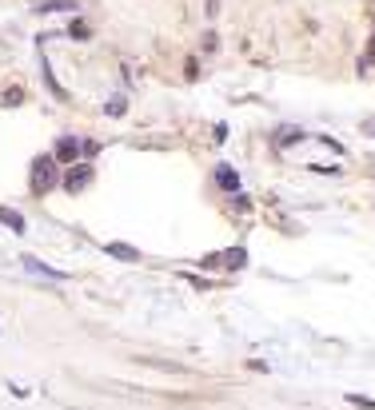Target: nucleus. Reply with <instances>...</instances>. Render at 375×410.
Returning a JSON list of instances; mask_svg holds the SVG:
<instances>
[{
  "label": "nucleus",
  "mask_w": 375,
  "mask_h": 410,
  "mask_svg": "<svg viewBox=\"0 0 375 410\" xmlns=\"http://www.w3.org/2000/svg\"><path fill=\"white\" fill-rule=\"evenodd\" d=\"M52 183H56V160H52V156H41V160H36V168H32V188L44 195Z\"/></svg>",
  "instance_id": "f257e3e1"
},
{
  "label": "nucleus",
  "mask_w": 375,
  "mask_h": 410,
  "mask_svg": "<svg viewBox=\"0 0 375 410\" xmlns=\"http://www.w3.org/2000/svg\"><path fill=\"white\" fill-rule=\"evenodd\" d=\"M88 183H92V168H84V163H80V168H72L68 176H64V191H72V195L84 191Z\"/></svg>",
  "instance_id": "f03ea898"
},
{
  "label": "nucleus",
  "mask_w": 375,
  "mask_h": 410,
  "mask_svg": "<svg viewBox=\"0 0 375 410\" xmlns=\"http://www.w3.org/2000/svg\"><path fill=\"white\" fill-rule=\"evenodd\" d=\"M80 144H76V140H72V136H64V140L60 144H56V160H64V163H72V160H76V156H80Z\"/></svg>",
  "instance_id": "7ed1b4c3"
},
{
  "label": "nucleus",
  "mask_w": 375,
  "mask_h": 410,
  "mask_svg": "<svg viewBox=\"0 0 375 410\" xmlns=\"http://www.w3.org/2000/svg\"><path fill=\"white\" fill-rule=\"evenodd\" d=\"M104 251H108V255H116V259H124V263H136V259H140V251L128 247V243H108Z\"/></svg>",
  "instance_id": "20e7f679"
},
{
  "label": "nucleus",
  "mask_w": 375,
  "mask_h": 410,
  "mask_svg": "<svg viewBox=\"0 0 375 410\" xmlns=\"http://www.w3.org/2000/svg\"><path fill=\"white\" fill-rule=\"evenodd\" d=\"M0 223H9L16 235L24 231V215H21V211H12V207H0Z\"/></svg>",
  "instance_id": "39448f33"
},
{
  "label": "nucleus",
  "mask_w": 375,
  "mask_h": 410,
  "mask_svg": "<svg viewBox=\"0 0 375 410\" xmlns=\"http://www.w3.org/2000/svg\"><path fill=\"white\" fill-rule=\"evenodd\" d=\"M216 176H220V183H223V188H228V191H236V188H240V180H236V171L220 168V171H216Z\"/></svg>",
  "instance_id": "423d86ee"
},
{
  "label": "nucleus",
  "mask_w": 375,
  "mask_h": 410,
  "mask_svg": "<svg viewBox=\"0 0 375 410\" xmlns=\"http://www.w3.org/2000/svg\"><path fill=\"white\" fill-rule=\"evenodd\" d=\"M28 271H41V275H48V279H64V271H52V267H44V263H36V259H28Z\"/></svg>",
  "instance_id": "0eeeda50"
},
{
  "label": "nucleus",
  "mask_w": 375,
  "mask_h": 410,
  "mask_svg": "<svg viewBox=\"0 0 375 410\" xmlns=\"http://www.w3.org/2000/svg\"><path fill=\"white\" fill-rule=\"evenodd\" d=\"M228 267H243V251H240V247L228 251Z\"/></svg>",
  "instance_id": "6e6552de"
},
{
  "label": "nucleus",
  "mask_w": 375,
  "mask_h": 410,
  "mask_svg": "<svg viewBox=\"0 0 375 410\" xmlns=\"http://www.w3.org/2000/svg\"><path fill=\"white\" fill-rule=\"evenodd\" d=\"M108 116H124V100H120V96H116V100L108 104Z\"/></svg>",
  "instance_id": "1a4fd4ad"
},
{
  "label": "nucleus",
  "mask_w": 375,
  "mask_h": 410,
  "mask_svg": "<svg viewBox=\"0 0 375 410\" xmlns=\"http://www.w3.org/2000/svg\"><path fill=\"white\" fill-rule=\"evenodd\" d=\"M68 32H72V36H76V41H88V28H84V24H72Z\"/></svg>",
  "instance_id": "9d476101"
},
{
  "label": "nucleus",
  "mask_w": 375,
  "mask_h": 410,
  "mask_svg": "<svg viewBox=\"0 0 375 410\" xmlns=\"http://www.w3.org/2000/svg\"><path fill=\"white\" fill-rule=\"evenodd\" d=\"M355 406H364V410H375V399H359V394H352Z\"/></svg>",
  "instance_id": "9b49d317"
},
{
  "label": "nucleus",
  "mask_w": 375,
  "mask_h": 410,
  "mask_svg": "<svg viewBox=\"0 0 375 410\" xmlns=\"http://www.w3.org/2000/svg\"><path fill=\"white\" fill-rule=\"evenodd\" d=\"M220 12V0H208V16H216Z\"/></svg>",
  "instance_id": "f8f14e48"
},
{
  "label": "nucleus",
  "mask_w": 375,
  "mask_h": 410,
  "mask_svg": "<svg viewBox=\"0 0 375 410\" xmlns=\"http://www.w3.org/2000/svg\"><path fill=\"white\" fill-rule=\"evenodd\" d=\"M367 128H371V136H375V120H367Z\"/></svg>",
  "instance_id": "ddd939ff"
}]
</instances>
